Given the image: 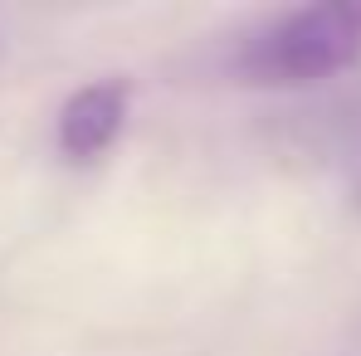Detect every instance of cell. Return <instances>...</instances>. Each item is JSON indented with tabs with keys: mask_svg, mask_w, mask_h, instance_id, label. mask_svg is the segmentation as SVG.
Instances as JSON below:
<instances>
[{
	"mask_svg": "<svg viewBox=\"0 0 361 356\" xmlns=\"http://www.w3.org/2000/svg\"><path fill=\"white\" fill-rule=\"evenodd\" d=\"M361 59V0L302 5L254 30L235 54L240 83L254 88H307Z\"/></svg>",
	"mask_w": 361,
	"mask_h": 356,
	"instance_id": "cell-1",
	"label": "cell"
},
{
	"mask_svg": "<svg viewBox=\"0 0 361 356\" xmlns=\"http://www.w3.org/2000/svg\"><path fill=\"white\" fill-rule=\"evenodd\" d=\"M127 108H132V83L127 78L83 83L59 108V152L68 161H98L118 142Z\"/></svg>",
	"mask_w": 361,
	"mask_h": 356,
	"instance_id": "cell-2",
	"label": "cell"
}]
</instances>
